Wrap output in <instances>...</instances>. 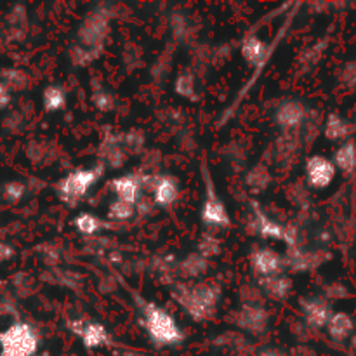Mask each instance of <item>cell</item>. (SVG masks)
Wrapping results in <instances>:
<instances>
[{"label": "cell", "mask_w": 356, "mask_h": 356, "mask_svg": "<svg viewBox=\"0 0 356 356\" xmlns=\"http://www.w3.org/2000/svg\"><path fill=\"white\" fill-rule=\"evenodd\" d=\"M134 301L139 309V315H141V323L146 330V336L156 348H176L183 344V329L177 325L169 312L160 308L155 302L146 301L138 294L134 296Z\"/></svg>", "instance_id": "cell-1"}, {"label": "cell", "mask_w": 356, "mask_h": 356, "mask_svg": "<svg viewBox=\"0 0 356 356\" xmlns=\"http://www.w3.org/2000/svg\"><path fill=\"white\" fill-rule=\"evenodd\" d=\"M170 296L195 322H205L216 313L221 299V287L211 282L177 284L172 287Z\"/></svg>", "instance_id": "cell-2"}, {"label": "cell", "mask_w": 356, "mask_h": 356, "mask_svg": "<svg viewBox=\"0 0 356 356\" xmlns=\"http://www.w3.org/2000/svg\"><path fill=\"white\" fill-rule=\"evenodd\" d=\"M38 334L30 323L14 322L0 332V356H37Z\"/></svg>", "instance_id": "cell-3"}, {"label": "cell", "mask_w": 356, "mask_h": 356, "mask_svg": "<svg viewBox=\"0 0 356 356\" xmlns=\"http://www.w3.org/2000/svg\"><path fill=\"white\" fill-rule=\"evenodd\" d=\"M202 179H204V204H202V212L200 219L205 226L209 228H228L232 225V219H229L228 209H226L225 202L219 198L218 191H216L214 179L211 176V170L207 167V160L205 156L202 159L200 165Z\"/></svg>", "instance_id": "cell-4"}, {"label": "cell", "mask_w": 356, "mask_h": 356, "mask_svg": "<svg viewBox=\"0 0 356 356\" xmlns=\"http://www.w3.org/2000/svg\"><path fill=\"white\" fill-rule=\"evenodd\" d=\"M103 165L92 167V169H76L72 170L66 177H63L61 181L56 186L59 198H61L65 204H76L79 200H82L87 193L90 191V188L97 183L101 176H103Z\"/></svg>", "instance_id": "cell-5"}, {"label": "cell", "mask_w": 356, "mask_h": 356, "mask_svg": "<svg viewBox=\"0 0 356 356\" xmlns=\"http://www.w3.org/2000/svg\"><path fill=\"white\" fill-rule=\"evenodd\" d=\"M108 26H110L108 10L104 7H97L92 13L87 14L83 23L80 24L79 33H76V38H79L76 44L97 54L103 47V40L106 38Z\"/></svg>", "instance_id": "cell-6"}, {"label": "cell", "mask_w": 356, "mask_h": 356, "mask_svg": "<svg viewBox=\"0 0 356 356\" xmlns=\"http://www.w3.org/2000/svg\"><path fill=\"white\" fill-rule=\"evenodd\" d=\"M289 24H291V19H289L287 23L282 26V30L278 31V35H277V40H275L271 45H268L266 42H264L261 37H257V35H254V33L247 35V37L243 38V42H242V47H240V52H242L243 61H245L247 65H250L252 68H256V70L257 68H264V66H266V63L270 61L271 54L277 51L278 40L284 37V31L287 30Z\"/></svg>", "instance_id": "cell-7"}, {"label": "cell", "mask_w": 356, "mask_h": 356, "mask_svg": "<svg viewBox=\"0 0 356 356\" xmlns=\"http://www.w3.org/2000/svg\"><path fill=\"white\" fill-rule=\"evenodd\" d=\"M143 190L152 191V197L155 205L159 207H170L179 197V184L172 176H141Z\"/></svg>", "instance_id": "cell-8"}, {"label": "cell", "mask_w": 356, "mask_h": 356, "mask_svg": "<svg viewBox=\"0 0 356 356\" xmlns=\"http://www.w3.org/2000/svg\"><path fill=\"white\" fill-rule=\"evenodd\" d=\"M254 207V226H256L257 233H259L263 238H273V240H282V242L287 243L289 247H296L298 243V235H296L294 228L291 226H282L277 221L270 218V216L264 214L261 211L259 204L252 202Z\"/></svg>", "instance_id": "cell-9"}, {"label": "cell", "mask_w": 356, "mask_h": 356, "mask_svg": "<svg viewBox=\"0 0 356 356\" xmlns=\"http://www.w3.org/2000/svg\"><path fill=\"white\" fill-rule=\"evenodd\" d=\"M336 165L332 160L325 159L322 155H313L306 160V181L312 188L316 190H323V188L330 186L336 177Z\"/></svg>", "instance_id": "cell-10"}, {"label": "cell", "mask_w": 356, "mask_h": 356, "mask_svg": "<svg viewBox=\"0 0 356 356\" xmlns=\"http://www.w3.org/2000/svg\"><path fill=\"white\" fill-rule=\"evenodd\" d=\"M235 323L252 336H261L266 332L270 315H268L266 308L261 305H243L235 315Z\"/></svg>", "instance_id": "cell-11"}, {"label": "cell", "mask_w": 356, "mask_h": 356, "mask_svg": "<svg viewBox=\"0 0 356 356\" xmlns=\"http://www.w3.org/2000/svg\"><path fill=\"white\" fill-rule=\"evenodd\" d=\"M306 106L298 99H287L275 111V122L285 132H292L301 127L306 120Z\"/></svg>", "instance_id": "cell-12"}, {"label": "cell", "mask_w": 356, "mask_h": 356, "mask_svg": "<svg viewBox=\"0 0 356 356\" xmlns=\"http://www.w3.org/2000/svg\"><path fill=\"white\" fill-rule=\"evenodd\" d=\"M250 266L257 278H266L282 273L285 259L273 249H256L250 256Z\"/></svg>", "instance_id": "cell-13"}, {"label": "cell", "mask_w": 356, "mask_h": 356, "mask_svg": "<svg viewBox=\"0 0 356 356\" xmlns=\"http://www.w3.org/2000/svg\"><path fill=\"white\" fill-rule=\"evenodd\" d=\"M306 323L313 329H323L332 316V308L322 298H306L299 301Z\"/></svg>", "instance_id": "cell-14"}, {"label": "cell", "mask_w": 356, "mask_h": 356, "mask_svg": "<svg viewBox=\"0 0 356 356\" xmlns=\"http://www.w3.org/2000/svg\"><path fill=\"white\" fill-rule=\"evenodd\" d=\"M110 188L115 193L117 200L127 202L136 205L143 197V181L139 174H125V176L115 177L110 181Z\"/></svg>", "instance_id": "cell-15"}, {"label": "cell", "mask_w": 356, "mask_h": 356, "mask_svg": "<svg viewBox=\"0 0 356 356\" xmlns=\"http://www.w3.org/2000/svg\"><path fill=\"white\" fill-rule=\"evenodd\" d=\"M73 332L80 337L86 350H97L110 344V334L106 327L99 322L80 323V327H72Z\"/></svg>", "instance_id": "cell-16"}, {"label": "cell", "mask_w": 356, "mask_h": 356, "mask_svg": "<svg viewBox=\"0 0 356 356\" xmlns=\"http://www.w3.org/2000/svg\"><path fill=\"white\" fill-rule=\"evenodd\" d=\"M101 159L104 160V165H110L111 169H118L125 163L129 153L125 152V148L122 146L120 134L118 136H108L103 141L99 148Z\"/></svg>", "instance_id": "cell-17"}, {"label": "cell", "mask_w": 356, "mask_h": 356, "mask_svg": "<svg viewBox=\"0 0 356 356\" xmlns=\"http://www.w3.org/2000/svg\"><path fill=\"white\" fill-rule=\"evenodd\" d=\"M291 289L292 280L282 273L273 275V277L259 278V291L264 292L273 301H284L291 294Z\"/></svg>", "instance_id": "cell-18"}, {"label": "cell", "mask_w": 356, "mask_h": 356, "mask_svg": "<svg viewBox=\"0 0 356 356\" xmlns=\"http://www.w3.org/2000/svg\"><path fill=\"white\" fill-rule=\"evenodd\" d=\"M355 323L348 313H332L329 323H327V332L334 341H344L353 334Z\"/></svg>", "instance_id": "cell-19"}, {"label": "cell", "mask_w": 356, "mask_h": 356, "mask_svg": "<svg viewBox=\"0 0 356 356\" xmlns=\"http://www.w3.org/2000/svg\"><path fill=\"white\" fill-rule=\"evenodd\" d=\"M325 138L330 141H344L353 132V125L337 113H330L325 122Z\"/></svg>", "instance_id": "cell-20"}, {"label": "cell", "mask_w": 356, "mask_h": 356, "mask_svg": "<svg viewBox=\"0 0 356 356\" xmlns=\"http://www.w3.org/2000/svg\"><path fill=\"white\" fill-rule=\"evenodd\" d=\"M334 165L343 170L344 174H351L356 170V145L353 141H346L337 148L334 155Z\"/></svg>", "instance_id": "cell-21"}, {"label": "cell", "mask_w": 356, "mask_h": 356, "mask_svg": "<svg viewBox=\"0 0 356 356\" xmlns=\"http://www.w3.org/2000/svg\"><path fill=\"white\" fill-rule=\"evenodd\" d=\"M42 103L47 113H56V111L65 110L66 106V94L59 86H47L42 94Z\"/></svg>", "instance_id": "cell-22"}, {"label": "cell", "mask_w": 356, "mask_h": 356, "mask_svg": "<svg viewBox=\"0 0 356 356\" xmlns=\"http://www.w3.org/2000/svg\"><path fill=\"white\" fill-rule=\"evenodd\" d=\"M177 268H179V273L183 275L184 278H197L200 277L202 273H205V270H207V259L202 257L198 252H195L191 254V256H188L184 261H181V263L177 264Z\"/></svg>", "instance_id": "cell-23"}, {"label": "cell", "mask_w": 356, "mask_h": 356, "mask_svg": "<svg viewBox=\"0 0 356 356\" xmlns=\"http://www.w3.org/2000/svg\"><path fill=\"white\" fill-rule=\"evenodd\" d=\"M73 226H75V229L79 233L90 236L99 233L106 225H104V221H101L97 216L89 214V212H83V214L76 216V218L73 219Z\"/></svg>", "instance_id": "cell-24"}, {"label": "cell", "mask_w": 356, "mask_h": 356, "mask_svg": "<svg viewBox=\"0 0 356 356\" xmlns=\"http://www.w3.org/2000/svg\"><path fill=\"white\" fill-rule=\"evenodd\" d=\"M136 214V205L127 204V202H122L115 198L110 204V209H108V218L111 221H129V219L134 218Z\"/></svg>", "instance_id": "cell-25"}, {"label": "cell", "mask_w": 356, "mask_h": 356, "mask_svg": "<svg viewBox=\"0 0 356 356\" xmlns=\"http://www.w3.org/2000/svg\"><path fill=\"white\" fill-rule=\"evenodd\" d=\"M0 82L9 90H21L28 86V79L21 70L9 68L0 73Z\"/></svg>", "instance_id": "cell-26"}, {"label": "cell", "mask_w": 356, "mask_h": 356, "mask_svg": "<svg viewBox=\"0 0 356 356\" xmlns=\"http://www.w3.org/2000/svg\"><path fill=\"white\" fill-rule=\"evenodd\" d=\"M174 90H176L181 97H186V99H197V83H195V76L188 72L181 73V75L177 76Z\"/></svg>", "instance_id": "cell-27"}, {"label": "cell", "mask_w": 356, "mask_h": 356, "mask_svg": "<svg viewBox=\"0 0 356 356\" xmlns=\"http://www.w3.org/2000/svg\"><path fill=\"white\" fill-rule=\"evenodd\" d=\"M271 176L268 172V169L264 165H256L247 176V184L252 188L254 191H263L264 188L270 184Z\"/></svg>", "instance_id": "cell-28"}, {"label": "cell", "mask_w": 356, "mask_h": 356, "mask_svg": "<svg viewBox=\"0 0 356 356\" xmlns=\"http://www.w3.org/2000/svg\"><path fill=\"white\" fill-rule=\"evenodd\" d=\"M24 184L19 183V181H10V183H6L2 188V197L3 200L9 202V204H16L21 198L24 197Z\"/></svg>", "instance_id": "cell-29"}, {"label": "cell", "mask_w": 356, "mask_h": 356, "mask_svg": "<svg viewBox=\"0 0 356 356\" xmlns=\"http://www.w3.org/2000/svg\"><path fill=\"white\" fill-rule=\"evenodd\" d=\"M221 252V243L214 238L212 235H204L198 242V254L202 257H212V256H218Z\"/></svg>", "instance_id": "cell-30"}, {"label": "cell", "mask_w": 356, "mask_h": 356, "mask_svg": "<svg viewBox=\"0 0 356 356\" xmlns=\"http://www.w3.org/2000/svg\"><path fill=\"white\" fill-rule=\"evenodd\" d=\"M92 103L97 110L103 111V113H108V111H111L115 108V97L108 90L99 89L92 94Z\"/></svg>", "instance_id": "cell-31"}, {"label": "cell", "mask_w": 356, "mask_h": 356, "mask_svg": "<svg viewBox=\"0 0 356 356\" xmlns=\"http://www.w3.org/2000/svg\"><path fill=\"white\" fill-rule=\"evenodd\" d=\"M70 58H72L73 65L87 66L90 61H94V59L97 58V54H94V52L89 51V49L82 47V45L75 44V45H73L72 52H70Z\"/></svg>", "instance_id": "cell-32"}, {"label": "cell", "mask_w": 356, "mask_h": 356, "mask_svg": "<svg viewBox=\"0 0 356 356\" xmlns=\"http://www.w3.org/2000/svg\"><path fill=\"white\" fill-rule=\"evenodd\" d=\"M9 104H10V90L0 82V111L6 110Z\"/></svg>", "instance_id": "cell-33"}, {"label": "cell", "mask_w": 356, "mask_h": 356, "mask_svg": "<svg viewBox=\"0 0 356 356\" xmlns=\"http://www.w3.org/2000/svg\"><path fill=\"white\" fill-rule=\"evenodd\" d=\"M13 256H14L13 247L7 245V243H3V242H0V264L7 263V261H9Z\"/></svg>", "instance_id": "cell-34"}, {"label": "cell", "mask_w": 356, "mask_h": 356, "mask_svg": "<svg viewBox=\"0 0 356 356\" xmlns=\"http://www.w3.org/2000/svg\"><path fill=\"white\" fill-rule=\"evenodd\" d=\"M259 356H284L280 353V351H275V350H266V351H263V353H261Z\"/></svg>", "instance_id": "cell-35"}, {"label": "cell", "mask_w": 356, "mask_h": 356, "mask_svg": "<svg viewBox=\"0 0 356 356\" xmlns=\"http://www.w3.org/2000/svg\"><path fill=\"white\" fill-rule=\"evenodd\" d=\"M9 312H13V308H10V306L0 305V315H6V313H9Z\"/></svg>", "instance_id": "cell-36"}]
</instances>
